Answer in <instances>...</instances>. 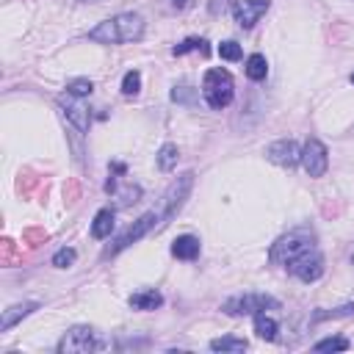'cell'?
<instances>
[{
  "instance_id": "1",
  "label": "cell",
  "mask_w": 354,
  "mask_h": 354,
  "mask_svg": "<svg viewBox=\"0 0 354 354\" xmlns=\"http://www.w3.org/2000/svg\"><path fill=\"white\" fill-rule=\"evenodd\" d=\"M147 30V22L141 14L136 11H122L116 17L102 19L97 28L88 30V39L97 44H127V41H138Z\"/></svg>"
},
{
  "instance_id": "2",
  "label": "cell",
  "mask_w": 354,
  "mask_h": 354,
  "mask_svg": "<svg viewBox=\"0 0 354 354\" xmlns=\"http://www.w3.org/2000/svg\"><path fill=\"white\" fill-rule=\"evenodd\" d=\"M307 249H315V232L307 230V227H299V230H290L285 235H279L271 249H268V260L271 263H279V266H288L290 260H296L299 254H304Z\"/></svg>"
},
{
  "instance_id": "3",
  "label": "cell",
  "mask_w": 354,
  "mask_h": 354,
  "mask_svg": "<svg viewBox=\"0 0 354 354\" xmlns=\"http://www.w3.org/2000/svg\"><path fill=\"white\" fill-rule=\"evenodd\" d=\"M202 97H205V102H207L213 111L227 108V105L232 102V97H235L232 75H230L227 69H221V66L207 69L205 77H202Z\"/></svg>"
},
{
  "instance_id": "4",
  "label": "cell",
  "mask_w": 354,
  "mask_h": 354,
  "mask_svg": "<svg viewBox=\"0 0 354 354\" xmlns=\"http://www.w3.org/2000/svg\"><path fill=\"white\" fill-rule=\"evenodd\" d=\"M194 171H183L180 177H174L171 180V185L166 188V194H163V202H160V213H158V230L160 227H166L180 210H183V205H185V199L191 196V188H194Z\"/></svg>"
},
{
  "instance_id": "5",
  "label": "cell",
  "mask_w": 354,
  "mask_h": 354,
  "mask_svg": "<svg viewBox=\"0 0 354 354\" xmlns=\"http://www.w3.org/2000/svg\"><path fill=\"white\" fill-rule=\"evenodd\" d=\"M108 343L100 337V332L88 324H77L72 329H66L58 340V354H88V351H100Z\"/></svg>"
},
{
  "instance_id": "6",
  "label": "cell",
  "mask_w": 354,
  "mask_h": 354,
  "mask_svg": "<svg viewBox=\"0 0 354 354\" xmlns=\"http://www.w3.org/2000/svg\"><path fill=\"white\" fill-rule=\"evenodd\" d=\"M279 301L268 293H238V296H230L224 304H221V313L227 315H257V313H266V310H277Z\"/></svg>"
},
{
  "instance_id": "7",
  "label": "cell",
  "mask_w": 354,
  "mask_h": 354,
  "mask_svg": "<svg viewBox=\"0 0 354 354\" xmlns=\"http://www.w3.org/2000/svg\"><path fill=\"white\" fill-rule=\"evenodd\" d=\"M155 221H158V213H155V210H149V213H144L141 218H136V221H133V224H130V227H127V230H124V232H122V235L113 241V246H108V249H105V257L119 254L122 249H127V246L138 243V241H141L147 232L158 230V224H155Z\"/></svg>"
},
{
  "instance_id": "8",
  "label": "cell",
  "mask_w": 354,
  "mask_h": 354,
  "mask_svg": "<svg viewBox=\"0 0 354 354\" xmlns=\"http://www.w3.org/2000/svg\"><path fill=\"white\" fill-rule=\"evenodd\" d=\"M285 268L296 279H301V282H318L324 277V254L318 252V246L315 249H307L304 254H299L296 260H290Z\"/></svg>"
},
{
  "instance_id": "9",
  "label": "cell",
  "mask_w": 354,
  "mask_h": 354,
  "mask_svg": "<svg viewBox=\"0 0 354 354\" xmlns=\"http://www.w3.org/2000/svg\"><path fill=\"white\" fill-rule=\"evenodd\" d=\"M55 105H58L61 119H64L69 127H75L80 136L88 133V122H91V116H88V108H86L77 97H72V94L66 91V94H61V97L55 100Z\"/></svg>"
},
{
  "instance_id": "10",
  "label": "cell",
  "mask_w": 354,
  "mask_h": 354,
  "mask_svg": "<svg viewBox=\"0 0 354 354\" xmlns=\"http://www.w3.org/2000/svg\"><path fill=\"white\" fill-rule=\"evenodd\" d=\"M301 166L310 177H324L329 169V149L321 138H307L301 147Z\"/></svg>"
},
{
  "instance_id": "11",
  "label": "cell",
  "mask_w": 354,
  "mask_h": 354,
  "mask_svg": "<svg viewBox=\"0 0 354 354\" xmlns=\"http://www.w3.org/2000/svg\"><path fill=\"white\" fill-rule=\"evenodd\" d=\"M266 158L282 169H293L296 163H301V147L293 138H279L266 147Z\"/></svg>"
},
{
  "instance_id": "12",
  "label": "cell",
  "mask_w": 354,
  "mask_h": 354,
  "mask_svg": "<svg viewBox=\"0 0 354 354\" xmlns=\"http://www.w3.org/2000/svg\"><path fill=\"white\" fill-rule=\"evenodd\" d=\"M271 8V0H232V17L241 28H254L260 17Z\"/></svg>"
},
{
  "instance_id": "13",
  "label": "cell",
  "mask_w": 354,
  "mask_h": 354,
  "mask_svg": "<svg viewBox=\"0 0 354 354\" xmlns=\"http://www.w3.org/2000/svg\"><path fill=\"white\" fill-rule=\"evenodd\" d=\"M171 254L177 260H196L199 257V238L196 235H177L171 241Z\"/></svg>"
},
{
  "instance_id": "14",
  "label": "cell",
  "mask_w": 354,
  "mask_h": 354,
  "mask_svg": "<svg viewBox=\"0 0 354 354\" xmlns=\"http://www.w3.org/2000/svg\"><path fill=\"white\" fill-rule=\"evenodd\" d=\"M39 304L36 301H22V304H11L8 310H3V321H0V332H8L11 326H17L22 318H28Z\"/></svg>"
},
{
  "instance_id": "15",
  "label": "cell",
  "mask_w": 354,
  "mask_h": 354,
  "mask_svg": "<svg viewBox=\"0 0 354 354\" xmlns=\"http://www.w3.org/2000/svg\"><path fill=\"white\" fill-rule=\"evenodd\" d=\"M111 232H113V210H111V207H102V210H97V216H94V221H91V238L102 241V238H108Z\"/></svg>"
},
{
  "instance_id": "16",
  "label": "cell",
  "mask_w": 354,
  "mask_h": 354,
  "mask_svg": "<svg viewBox=\"0 0 354 354\" xmlns=\"http://www.w3.org/2000/svg\"><path fill=\"white\" fill-rule=\"evenodd\" d=\"M243 72H246L249 80H266V75H268V61H266V55H263V53H252V55L246 58V64H243Z\"/></svg>"
},
{
  "instance_id": "17",
  "label": "cell",
  "mask_w": 354,
  "mask_h": 354,
  "mask_svg": "<svg viewBox=\"0 0 354 354\" xmlns=\"http://www.w3.org/2000/svg\"><path fill=\"white\" fill-rule=\"evenodd\" d=\"M163 304V296L158 290H138L130 296V307L133 310H158Z\"/></svg>"
},
{
  "instance_id": "18",
  "label": "cell",
  "mask_w": 354,
  "mask_h": 354,
  "mask_svg": "<svg viewBox=\"0 0 354 354\" xmlns=\"http://www.w3.org/2000/svg\"><path fill=\"white\" fill-rule=\"evenodd\" d=\"M246 348H249V343H246L243 337H232V335H227V337H213V340H210V351L241 354V351H246Z\"/></svg>"
},
{
  "instance_id": "19",
  "label": "cell",
  "mask_w": 354,
  "mask_h": 354,
  "mask_svg": "<svg viewBox=\"0 0 354 354\" xmlns=\"http://www.w3.org/2000/svg\"><path fill=\"white\" fill-rule=\"evenodd\" d=\"M177 158H180V149H177V144H171V141H166V144L158 149V155H155L160 171H171V169L177 166Z\"/></svg>"
},
{
  "instance_id": "20",
  "label": "cell",
  "mask_w": 354,
  "mask_h": 354,
  "mask_svg": "<svg viewBox=\"0 0 354 354\" xmlns=\"http://www.w3.org/2000/svg\"><path fill=\"white\" fill-rule=\"evenodd\" d=\"M254 332H257V337H263V340H277L279 324H277L271 315L257 313V315H254Z\"/></svg>"
},
{
  "instance_id": "21",
  "label": "cell",
  "mask_w": 354,
  "mask_h": 354,
  "mask_svg": "<svg viewBox=\"0 0 354 354\" xmlns=\"http://www.w3.org/2000/svg\"><path fill=\"white\" fill-rule=\"evenodd\" d=\"M346 315H354V301H348V304H337V307H332V310H315L313 313V324H321V321H329V318H346Z\"/></svg>"
},
{
  "instance_id": "22",
  "label": "cell",
  "mask_w": 354,
  "mask_h": 354,
  "mask_svg": "<svg viewBox=\"0 0 354 354\" xmlns=\"http://www.w3.org/2000/svg\"><path fill=\"white\" fill-rule=\"evenodd\" d=\"M194 50H199L202 55H207V53H210L207 41H205L202 36H188L185 41H180V44H174V47H171V53H174V55H185V53H194Z\"/></svg>"
},
{
  "instance_id": "23",
  "label": "cell",
  "mask_w": 354,
  "mask_h": 354,
  "mask_svg": "<svg viewBox=\"0 0 354 354\" xmlns=\"http://www.w3.org/2000/svg\"><path fill=\"white\" fill-rule=\"evenodd\" d=\"M66 91H69L72 97L83 100V97H88V94L94 91V83H91L88 77H72V80H66Z\"/></svg>"
},
{
  "instance_id": "24",
  "label": "cell",
  "mask_w": 354,
  "mask_h": 354,
  "mask_svg": "<svg viewBox=\"0 0 354 354\" xmlns=\"http://www.w3.org/2000/svg\"><path fill=\"white\" fill-rule=\"evenodd\" d=\"M138 91H141V72L138 69L124 72V77H122V94L124 97H136Z\"/></svg>"
},
{
  "instance_id": "25",
  "label": "cell",
  "mask_w": 354,
  "mask_h": 354,
  "mask_svg": "<svg viewBox=\"0 0 354 354\" xmlns=\"http://www.w3.org/2000/svg\"><path fill=\"white\" fill-rule=\"evenodd\" d=\"M171 100L180 102V105H194L196 102V88L188 86V83H180V86L171 88Z\"/></svg>"
},
{
  "instance_id": "26",
  "label": "cell",
  "mask_w": 354,
  "mask_h": 354,
  "mask_svg": "<svg viewBox=\"0 0 354 354\" xmlns=\"http://www.w3.org/2000/svg\"><path fill=\"white\" fill-rule=\"evenodd\" d=\"M113 194H116L119 205L124 207V205H133V202H138V199H141V185H133V183H127L124 188H119V191H113Z\"/></svg>"
},
{
  "instance_id": "27",
  "label": "cell",
  "mask_w": 354,
  "mask_h": 354,
  "mask_svg": "<svg viewBox=\"0 0 354 354\" xmlns=\"http://www.w3.org/2000/svg\"><path fill=\"white\" fill-rule=\"evenodd\" d=\"M218 55H221L224 61H241L243 50H241V44H238V41L227 39V41H221V44H218Z\"/></svg>"
},
{
  "instance_id": "28",
  "label": "cell",
  "mask_w": 354,
  "mask_h": 354,
  "mask_svg": "<svg viewBox=\"0 0 354 354\" xmlns=\"http://www.w3.org/2000/svg\"><path fill=\"white\" fill-rule=\"evenodd\" d=\"M348 340L346 337H324L315 343V351H346Z\"/></svg>"
},
{
  "instance_id": "29",
  "label": "cell",
  "mask_w": 354,
  "mask_h": 354,
  "mask_svg": "<svg viewBox=\"0 0 354 354\" xmlns=\"http://www.w3.org/2000/svg\"><path fill=\"white\" fill-rule=\"evenodd\" d=\"M75 257H77V252L69 249V246H64V249H58V252L53 254V266H55V268H69V266L75 263Z\"/></svg>"
},
{
  "instance_id": "30",
  "label": "cell",
  "mask_w": 354,
  "mask_h": 354,
  "mask_svg": "<svg viewBox=\"0 0 354 354\" xmlns=\"http://www.w3.org/2000/svg\"><path fill=\"white\" fill-rule=\"evenodd\" d=\"M188 6H191V0H171V8H180V11L188 8Z\"/></svg>"
},
{
  "instance_id": "31",
  "label": "cell",
  "mask_w": 354,
  "mask_h": 354,
  "mask_svg": "<svg viewBox=\"0 0 354 354\" xmlns=\"http://www.w3.org/2000/svg\"><path fill=\"white\" fill-rule=\"evenodd\" d=\"M348 80H351V83H354V72H351V77H348Z\"/></svg>"
},
{
  "instance_id": "32",
  "label": "cell",
  "mask_w": 354,
  "mask_h": 354,
  "mask_svg": "<svg viewBox=\"0 0 354 354\" xmlns=\"http://www.w3.org/2000/svg\"><path fill=\"white\" fill-rule=\"evenodd\" d=\"M351 263H354V254H351Z\"/></svg>"
}]
</instances>
